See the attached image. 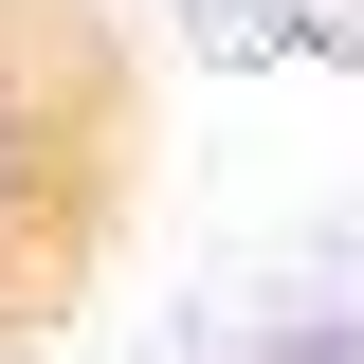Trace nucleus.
<instances>
[{"mask_svg": "<svg viewBox=\"0 0 364 364\" xmlns=\"http://www.w3.org/2000/svg\"><path fill=\"white\" fill-rule=\"evenodd\" d=\"M55 200H73V109L0 55V310H37V273H55Z\"/></svg>", "mask_w": 364, "mask_h": 364, "instance_id": "f257e3e1", "label": "nucleus"}, {"mask_svg": "<svg viewBox=\"0 0 364 364\" xmlns=\"http://www.w3.org/2000/svg\"><path fill=\"white\" fill-rule=\"evenodd\" d=\"M18 328H37V310H0V364H18Z\"/></svg>", "mask_w": 364, "mask_h": 364, "instance_id": "7ed1b4c3", "label": "nucleus"}, {"mask_svg": "<svg viewBox=\"0 0 364 364\" xmlns=\"http://www.w3.org/2000/svg\"><path fill=\"white\" fill-rule=\"evenodd\" d=\"M237 364H364V291H328V310L291 291V310H273V328H255Z\"/></svg>", "mask_w": 364, "mask_h": 364, "instance_id": "f03ea898", "label": "nucleus"}]
</instances>
